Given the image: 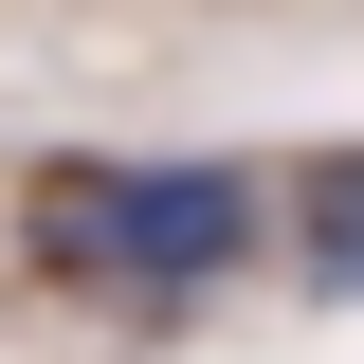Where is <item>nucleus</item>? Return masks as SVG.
Masks as SVG:
<instances>
[{"mask_svg": "<svg viewBox=\"0 0 364 364\" xmlns=\"http://www.w3.org/2000/svg\"><path fill=\"white\" fill-rule=\"evenodd\" d=\"M273 237L255 164H55V255H91L109 291H219Z\"/></svg>", "mask_w": 364, "mask_h": 364, "instance_id": "1", "label": "nucleus"}, {"mask_svg": "<svg viewBox=\"0 0 364 364\" xmlns=\"http://www.w3.org/2000/svg\"><path fill=\"white\" fill-rule=\"evenodd\" d=\"M291 273H310L328 310H364V146H346V164H310V182H291Z\"/></svg>", "mask_w": 364, "mask_h": 364, "instance_id": "2", "label": "nucleus"}]
</instances>
